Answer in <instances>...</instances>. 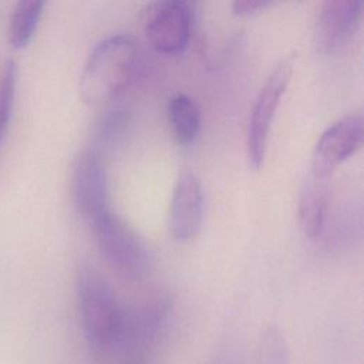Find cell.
<instances>
[{
    "mask_svg": "<svg viewBox=\"0 0 364 364\" xmlns=\"http://www.w3.org/2000/svg\"><path fill=\"white\" fill-rule=\"evenodd\" d=\"M172 313L168 296H155L139 307L124 309L115 347L136 348L154 344L164 333Z\"/></svg>",
    "mask_w": 364,
    "mask_h": 364,
    "instance_id": "ba28073f",
    "label": "cell"
},
{
    "mask_svg": "<svg viewBox=\"0 0 364 364\" xmlns=\"http://www.w3.org/2000/svg\"><path fill=\"white\" fill-rule=\"evenodd\" d=\"M364 124L360 114H350L330 125L313 151V175L327 178L338 165L360 151Z\"/></svg>",
    "mask_w": 364,
    "mask_h": 364,
    "instance_id": "52a82bcc",
    "label": "cell"
},
{
    "mask_svg": "<svg viewBox=\"0 0 364 364\" xmlns=\"http://www.w3.org/2000/svg\"><path fill=\"white\" fill-rule=\"evenodd\" d=\"M203 219V192L200 181L192 172H182L175 182L169 210L168 228L176 240L195 237Z\"/></svg>",
    "mask_w": 364,
    "mask_h": 364,
    "instance_id": "9c48e42d",
    "label": "cell"
},
{
    "mask_svg": "<svg viewBox=\"0 0 364 364\" xmlns=\"http://www.w3.org/2000/svg\"><path fill=\"white\" fill-rule=\"evenodd\" d=\"M129 115L124 109H112L107 112L98 127V142L105 149H114L127 134Z\"/></svg>",
    "mask_w": 364,
    "mask_h": 364,
    "instance_id": "9a60e30c",
    "label": "cell"
},
{
    "mask_svg": "<svg viewBox=\"0 0 364 364\" xmlns=\"http://www.w3.org/2000/svg\"><path fill=\"white\" fill-rule=\"evenodd\" d=\"M273 1L276 0H233L232 13L237 17H249L264 10Z\"/></svg>",
    "mask_w": 364,
    "mask_h": 364,
    "instance_id": "e0dca14e",
    "label": "cell"
},
{
    "mask_svg": "<svg viewBox=\"0 0 364 364\" xmlns=\"http://www.w3.org/2000/svg\"><path fill=\"white\" fill-rule=\"evenodd\" d=\"M17 64L13 58L4 61L0 70V151L3 148L14 108Z\"/></svg>",
    "mask_w": 364,
    "mask_h": 364,
    "instance_id": "5bb4252c",
    "label": "cell"
},
{
    "mask_svg": "<svg viewBox=\"0 0 364 364\" xmlns=\"http://www.w3.org/2000/svg\"><path fill=\"white\" fill-rule=\"evenodd\" d=\"M91 226L101 255L115 270L132 279L142 277L149 270V252L144 240L124 219L108 210Z\"/></svg>",
    "mask_w": 364,
    "mask_h": 364,
    "instance_id": "3957f363",
    "label": "cell"
},
{
    "mask_svg": "<svg viewBox=\"0 0 364 364\" xmlns=\"http://www.w3.org/2000/svg\"><path fill=\"white\" fill-rule=\"evenodd\" d=\"M291 73V58L282 60L272 71L255 100L246 134L247 159L250 166L255 169H259L264 162L272 121L274 118L280 100L287 90Z\"/></svg>",
    "mask_w": 364,
    "mask_h": 364,
    "instance_id": "277c9868",
    "label": "cell"
},
{
    "mask_svg": "<svg viewBox=\"0 0 364 364\" xmlns=\"http://www.w3.org/2000/svg\"><path fill=\"white\" fill-rule=\"evenodd\" d=\"M70 193L77 213L90 225L109 209L108 181L95 149L77 155L70 173Z\"/></svg>",
    "mask_w": 364,
    "mask_h": 364,
    "instance_id": "5b68a950",
    "label": "cell"
},
{
    "mask_svg": "<svg viewBox=\"0 0 364 364\" xmlns=\"http://www.w3.org/2000/svg\"><path fill=\"white\" fill-rule=\"evenodd\" d=\"M192 17L186 1L156 0L149 4L144 18V33L149 46L168 55L182 53L191 40Z\"/></svg>",
    "mask_w": 364,
    "mask_h": 364,
    "instance_id": "8992f818",
    "label": "cell"
},
{
    "mask_svg": "<svg viewBox=\"0 0 364 364\" xmlns=\"http://www.w3.org/2000/svg\"><path fill=\"white\" fill-rule=\"evenodd\" d=\"M136 63L135 41L125 34L101 40L90 53L81 77L80 94L85 104L112 101L131 81Z\"/></svg>",
    "mask_w": 364,
    "mask_h": 364,
    "instance_id": "6da1fadb",
    "label": "cell"
},
{
    "mask_svg": "<svg viewBox=\"0 0 364 364\" xmlns=\"http://www.w3.org/2000/svg\"><path fill=\"white\" fill-rule=\"evenodd\" d=\"M324 179L313 175L303 183L299 196V223L310 240L324 236L330 219V193Z\"/></svg>",
    "mask_w": 364,
    "mask_h": 364,
    "instance_id": "8fae6325",
    "label": "cell"
},
{
    "mask_svg": "<svg viewBox=\"0 0 364 364\" xmlns=\"http://www.w3.org/2000/svg\"><path fill=\"white\" fill-rule=\"evenodd\" d=\"M182 1H186V3H188V1H189V0H182Z\"/></svg>",
    "mask_w": 364,
    "mask_h": 364,
    "instance_id": "ac0fdd59",
    "label": "cell"
},
{
    "mask_svg": "<svg viewBox=\"0 0 364 364\" xmlns=\"http://www.w3.org/2000/svg\"><path fill=\"white\" fill-rule=\"evenodd\" d=\"M80 321L91 347H115L122 318V306L109 283L92 266H82L75 277Z\"/></svg>",
    "mask_w": 364,
    "mask_h": 364,
    "instance_id": "7a4b0ae2",
    "label": "cell"
},
{
    "mask_svg": "<svg viewBox=\"0 0 364 364\" xmlns=\"http://www.w3.org/2000/svg\"><path fill=\"white\" fill-rule=\"evenodd\" d=\"M364 0H321L317 43L323 51H334L357 30Z\"/></svg>",
    "mask_w": 364,
    "mask_h": 364,
    "instance_id": "30bf717a",
    "label": "cell"
},
{
    "mask_svg": "<svg viewBox=\"0 0 364 364\" xmlns=\"http://www.w3.org/2000/svg\"><path fill=\"white\" fill-rule=\"evenodd\" d=\"M168 121L176 141L181 145H191L200 131V109L193 98L179 92L168 102Z\"/></svg>",
    "mask_w": 364,
    "mask_h": 364,
    "instance_id": "7c38bea8",
    "label": "cell"
},
{
    "mask_svg": "<svg viewBox=\"0 0 364 364\" xmlns=\"http://www.w3.org/2000/svg\"><path fill=\"white\" fill-rule=\"evenodd\" d=\"M259 364H287V346L276 327H267L259 338Z\"/></svg>",
    "mask_w": 364,
    "mask_h": 364,
    "instance_id": "2e32d148",
    "label": "cell"
},
{
    "mask_svg": "<svg viewBox=\"0 0 364 364\" xmlns=\"http://www.w3.org/2000/svg\"><path fill=\"white\" fill-rule=\"evenodd\" d=\"M47 0H17L9 23V41L14 48H24L33 40Z\"/></svg>",
    "mask_w": 364,
    "mask_h": 364,
    "instance_id": "4fadbf2b",
    "label": "cell"
}]
</instances>
